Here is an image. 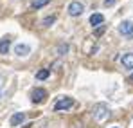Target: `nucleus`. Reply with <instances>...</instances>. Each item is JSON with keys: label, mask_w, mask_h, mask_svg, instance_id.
<instances>
[{"label": "nucleus", "mask_w": 133, "mask_h": 128, "mask_svg": "<svg viewBox=\"0 0 133 128\" xmlns=\"http://www.w3.org/2000/svg\"><path fill=\"white\" fill-rule=\"evenodd\" d=\"M108 115H110V108L106 107L104 103H99V105L94 107V117H95V121L103 123L104 119H108Z\"/></svg>", "instance_id": "f257e3e1"}, {"label": "nucleus", "mask_w": 133, "mask_h": 128, "mask_svg": "<svg viewBox=\"0 0 133 128\" xmlns=\"http://www.w3.org/2000/svg\"><path fill=\"white\" fill-rule=\"evenodd\" d=\"M119 33H121L122 36H126V38H133V22H130V20L121 22Z\"/></svg>", "instance_id": "f03ea898"}, {"label": "nucleus", "mask_w": 133, "mask_h": 128, "mask_svg": "<svg viewBox=\"0 0 133 128\" xmlns=\"http://www.w3.org/2000/svg\"><path fill=\"white\" fill-rule=\"evenodd\" d=\"M66 11H68L70 16H79V15L85 11V5H83L81 2H70L68 7H66Z\"/></svg>", "instance_id": "7ed1b4c3"}, {"label": "nucleus", "mask_w": 133, "mask_h": 128, "mask_svg": "<svg viewBox=\"0 0 133 128\" xmlns=\"http://www.w3.org/2000/svg\"><path fill=\"white\" fill-rule=\"evenodd\" d=\"M31 99H32V103H43L45 99H47V90L45 88H34L32 92H31Z\"/></svg>", "instance_id": "20e7f679"}, {"label": "nucleus", "mask_w": 133, "mask_h": 128, "mask_svg": "<svg viewBox=\"0 0 133 128\" xmlns=\"http://www.w3.org/2000/svg\"><path fill=\"white\" fill-rule=\"evenodd\" d=\"M72 105H74V99H72V97H61V99L54 105V110H56V112L68 110V108H72Z\"/></svg>", "instance_id": "39448f33"}, {"label": "nucleus", "mask_w": 133, "mask_h": 128, "mask_svg": "<svg viewBox=\"0 0 133 128\" xmlns=\"http://www.w3.org/2000/svg\"><path fill=\"white\" fill-rule=\"evenodd\" d=\"M15 54H18V56H29L31 54V47L29 45H25V43H16L15 45Z\"/></svg>", "instance_id": "423d86ee"}, {"label": "nucleus", "mask_w": 133, "mask_h": 128, "mask_svg": "<svg viewBox=\"0 0 133 128\" xmlns=\"http://www.w3.org/2000/svg\"><path fill=\"white\" fill-rule=\"evenodd\" d=\"M23 121H25V114H23V112H16V114L11 117V126H20Z\"/></svg>", "instance_id": "0eeeda50"}, {"label": "nucleus", "mask_w": 133, "mask_h": 128, "mask_svg": "<svg viewBox=\"0 0 133 128\" xmlns=\"http://www.w3.org/2000/svg\"><path fill=\"white\" fill-rule=\"evenodd\" d=\"M121 62H122V65H124V69H130V70H131L133 69V54L131 52L124 54V56L121 58Z\"/></svg>", "instance_id": "6e6552de"}, {"label": "nucleus", "mask_w": 133, "mask_h": 128, "mask_svg": "<svg viewBox=\"0 0 133 128\" xmlns=\"http://www.w3.org/2000/svg\"><path fill=\"white\" fill-rule=\"evenodd\" d=\"M103 22H104V16H103L101 13H94V15L90 16V23H92L94 27H99Z\"/></svg>", "instance_id": "1a4fd4ad"}, {"label": "nucleus", "mask_w": 133, "mask_h": 128, "mask_svg": "<svg viewBox=\"0 0 133 128\" xmlns=\"http://www.w3.org/2000/svg\"><path fill=\"white\" fill-rule=\"evenodd\" d=\"M49 76H50V70H49V69H42V70H38V72H36V80H40V81L47 80Z\"/></svg>", "instance_id": "9d476101"}, {"label": "nucleus", "mask_w": 133, "mask_h": 128, "mask_svg": "<svg viewBox=\"0 0 133 128\" xmlns=\"http://www.w3.org/2000/svg\"><path fill=\"white\" fill-rule=\"evenodd\" d=\"M9 47H11V42L9 40H0V54H7L9 52Z\"/></svg>", "instance_id": "9b49d317"}, {"label": "nucleus", "mask_w": 133, "mask_h": 128, "mask_svg": "<svg viewBox=\"0 0 133 128\" xmlns=\"http://www.w3.org/2000/svg\"><path fill=\"white\" fill-rule=\"evenodd\" d=\"M49 2H50V0H32V2H31V7H32V9H40V7H45Z\"/></svg>", "instance_id": "f8f14e48"}, {"label": "nucleus", "mask_w": 133, "mask_h": 128, "mask_svg": "<svg viewBox=\"0 0 133 128\" xmlns=\"http://www.w3.org/2000/svg\"><path fill=\"white\" fill-rule=\"evenodd\" d=\"M66 52H68V45H66V43H59V45H58V54L63 56Z\"/></svg>", "instance_id": "ddd939ff"}, {"label": "nucleus", "mask_w": 133, "mask_h": 128, "mask_svg": "<svg viewBox=\"0 0 133 128\" xmlns=\"http://www.w3.org/2000/svg\"><path fill=\"white\" fill-rule=\"evenodd\" d=\"M54 22H56V16H47V18H45V20L42 22V23H43L45 27H49V25H52Z\"/></svg>", "instance_id": "4468645a"}, {"label": "nucleus", "mask_w": 133, "mask_h": 128, "mask_svg": "<svg viewBox=\"0 0 133 128\" xmlns=\"http://www.w3.org/2000/svg\"><path fill=\"white\" fill-rule=\"evenodd\" d=\"M104 29H106V27H104V25H101V27H97V29H95V33H94V34H95V36H101V34L104 33Z\"/></svg>", "instance_id": "2eb2a0df"}, {"label": "nucleus", "mask_w": 133, "mask_h": 128, "mask_svg": "<svg viewBox=\"0 0 133 128\" xmlns=\"http://www.w3.org/2000/svg\"><path fill=\"white\" fill-rule=\"evenodd\" d=\"M115 2H117V0H104V7H111V5H115Z\"/></svg>", "instance_id": "dca6fc26"}, {"label": "nucleus", "mask_w": 133, "mask_h": 128, "mask_svg": "<svg viewBox=\"0 0 133 128\" xmlns=\"http://www.w3.org/2000/svg\"><path fill=\"white\" fill-rule=\"evenodd\" d=\"M130 80H131V81H133V74H131V76H130Z\"/></svg>", "instance_id": "f3484780"}, {"label": "nucleus", "mask_w": 133, "mask_h": 128, "mask_svg": "<svg viewBox=\"0 0 133 128\" xmlns=\"http://www.w3.org/2000/svg\"><path fill=\"white\" fill-rule=\"evenodd\" d=\"M111 128H119V126H111Z\"/></svg>", "instance_id": "a211bd4d"}, {"label": "nucleus", "mask_w": 133, "mask_h": 128, "mask_svg": "<svg viewBox=\"0 0 133 128\" xmlns=\"http://www.w3.org/2000/svg\"><path fill=\"white\" fill-rule=\"evenodd\" d=\"M0 96H2V92H0Z\"/></svg>", "instance_id": "6ab92c4d"}, {"label": "nucleus", "mask_w": 133, "mask_h": 128, "mask_svg": "<svg viewBox=\"0 0 133 128\" xmlns=\"http://www.w3.org/2000/svg\"><path fill=\"white\" fill-rule=\"evenodd\" d=\"M0 80H2V78H0Z\"/></svg>", "instance_id": "aec40b11"}]
</instances>
